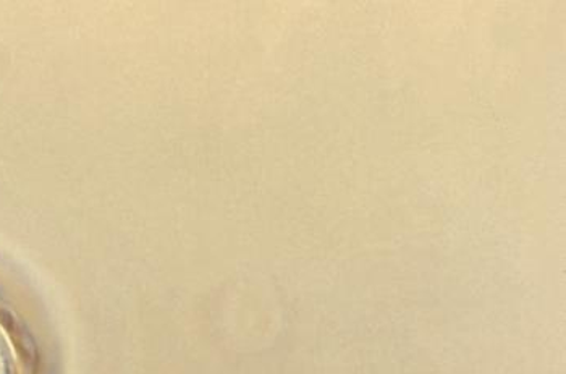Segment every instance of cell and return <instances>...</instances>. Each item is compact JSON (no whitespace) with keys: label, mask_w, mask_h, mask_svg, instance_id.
<instances>
[{"label":"cell","mask_w":566,"mask_h":374,"mask_svg":"<svg viewBox=\"0 0 566 374\" xmlns=\"http://www.w3.org/2000/svg\"><path fill=\"white\" fill-rule=\"evenodd\" d=\"M0 374H22L15 345L2 324H0Z\"/></svg>","instance_id":"6da1fadb"}]
</instances>
